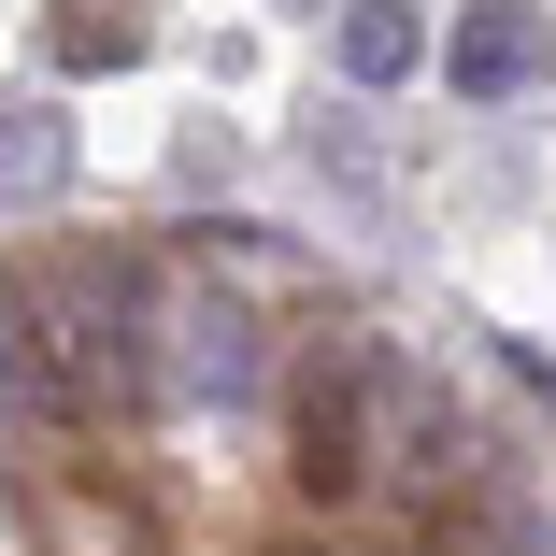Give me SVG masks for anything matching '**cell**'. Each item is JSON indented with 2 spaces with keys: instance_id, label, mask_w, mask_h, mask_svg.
I'll return each instance as SVG.
<instances>
[{
  "instance_id": "obj_9",
  "label": "cell",
  "mask_w": 556,
  "mask_h": 556,
  "mask_svg": "<svg viewBox=\"0 0 556 556\" xmlns=\"http://www.w3.org/2000/svg\"><path fill=\"white\" fill-rule=\"evenodd\" d=\"M485 556H556V500H500V542Z\"/></svg>"
},
{
  "instance_id": "obj_4",
  "label": "cell",
  "mask_w": 556,
  "mask_h": 556,
  "mask_svg": "<svg viewBox=\"0 0 556 556\" xmlns=\"http://www.w3.org/2000/svg\"><path fill=\"white\" fill-rule=\"evenodd\" d=\"M172 386L186 400H214V414H243L257 386H271V328H257V300L243 286H172Z\"/></svg>"
},
{
  "instance_id": "obj_1",
  "label": "cell",
  "mask_w": 556,
  "mask_h": 556,
  "mask_svg": "<svg viewBox=\"0 0 556 556\" xmlns=\"http://www.w3.org/2000/svg\"><path fill=\"white\" fill-rule=\"evenodd\" d=\"M386 371H400V343H314L300 357V386H286V471H300V500H371L386 485Z\"/></svg>"
},
{
  "instance_id": "obj_8",
  "label": "cell",
  "mask_w": 556,
  "mask_h": 556,
  "mask_svg": "<svg viewBox=\"0 0 556 556\" xmlns=\"http://www.w3.org/2000/svg\"><path fill=\"white\" fill-rule=\"evenodd\" d=\"M58 58L72 72H129L143 58V15H129V0H58Z\"/></svg>"
},
{
  "instance_id": "obj_7",
  "label": "cell",
  "mask_w": 556,
  "mask_h": 556,
  "mask_svg": "<svg viewBox=\"0 0 556 556\" xmlns=\"http://www.w3.org/2000/svg\"><path fill=\"white\" fill-rule=\"evenodd\" d=\"M72 186V115L58 100H0V214H43Z\"/></svg>"
},
{
  "instance_id": "obj_6",
  "label": "cell",
  "mask_w": 556,
  "mask_h": 556,
  "mask_svg": "<svg viewBox=\"0 0 556 556\" xmlns=\"http://www.w3.org/2000/svg\"><path fill=\"white\" fill-rule=\"evenodd\" d=\"M328 58H343V86H414L428 72V15H414V0H343V29H328Z\"/></svg>"
},
{
  "instance_id": "obj_5",
  "label": "cell",
  "mask_w": 556,
  "mask_h": 556,
  "mask_svg": "<svg viewBox=\"0 0 556 556\" xmlns=\"http://www.w3.org/2000/svg\"><path fill=\"white\" fill-rule=\"evenodd\" d=\"M442 86L485 100V115L528 100V86H556V15H542V0H471V15L442 29Z\"/></svg>"
},
{
  "instance_id": "obj_2",
  "label": "cell",
  "mask_w": 556,
  "mask_h": 556,
  "mask_svg": "<svg viewBox=\"0 0 556 556\" xmlns=\"http://www.w3.org/2000/svg\"><path fill=\"white\" fill-rule=\"evenodd\" d=\"M43 328H58L72 386H86V400H115V414L172 386V343H157V328H172V286H157L143 257H86L72 286H43Z\"/></svg>"
},
{
  "instance_id": "obj_3",
  "label": "cell",
  "mask_w": 556,
  "mask_h": 556,
  "mask_svg": "<svg viewBox=\"0 0 556 556\" xmlns=\"http://www.w3.org/2000/svg\"><path fill=\"white\" fill-rule=\"evenodd\" d=\"M386 485L414 500V514H442V500H471L485 485V428H471V400L442 386V371H386Z\"/></svg>"
}]
</instances>
